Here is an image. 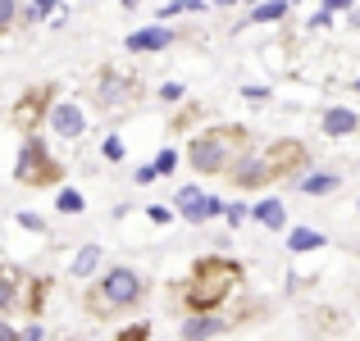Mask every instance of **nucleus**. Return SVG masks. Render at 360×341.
<instances>
[{
  "instance_id": "obj_27",
  "label": "nucleus",
  "mask_w": 360,
  "mask_h": 341,
  "mask_svg": "<svg viewBox=\"0 0 360 341\" xmlns=\"http://www.w3.org/2000/svg\"><path fill=\"white\" fill-rule=\"evenodd\" d=\"M51 5H55V0H32V9H37L41 18H46V9H51Z\"/></svg>"
},
{
  "instance_id": "obj_2",
  "label": "nucleus",
  "mask_w": 360,
  "mask_h": 341,
  "mask_svg": "<svg viewBox=\"0 0 360 341\" xmlns=\"http://www.w3.org/2000/svg\"><path fill=\"white\" fill-rule=\"evenodd\" d=\"M246 146H251L246 128H210V132H201V137L192 141L187 159H192L196 173H210L214 178V173H224V168H229Z\"/></svg>"
},
{
  "instance_id": "obj_18",
  "label": "nucleus",
  "mask_w": 360,
  "mask_h": 341,
  "mask_svg": "<svg viewBox=\"0 0 360 341\" xmlns=\"http://www.w3.org/2000/svg\"><path fill=\"white\" fill-rule=\"evenodd\" d=\"M14 300H18V282L0 269V314H5V309H14Z\"/></svg>"
},
{
  "instance_id": "obj_22",
  "label": "nucleus",
  "mask_w": 360,
  "mask_h": 341,
  "mask_svg": "<svg viewBox=\"0 0 360 341\" xmlns=\"http://www.w3.org/2000/svg\"><path fill=\"white\" fill-rule=\"evenodd\" d=\"M14 14H18V0H0V27L14 23Z\"/></svg>"
},
{
  "instance_id": "obj_25",
  "label": "nucleus",
  "mask_w": 360,
  "mask_h": 341,
  "mask_svg": "<svg viewBox=\"0 0 360 341\" xmlns=\"http://www.w3.org/2000/svg\"><path fill=\"white\" fill-rule=\"evenodd\" d=\"M356 0H324V14H333V9H352Z\"/></svg>"
},
{
  "instance_id": "obj_23",
  "label": "nucleus",
  "mask_w": 360,
  "mask_h": 341,
  "mask_svg": "<svg viewBox=\"0 0 360 341\" xmlns=\"http://www.w3.org/2000/svg\"><path fill=\"white\" fill-rule=\"evenodd\" d=\"M105 159H123V141H119V137L105 141Z\"/></svg>"
},
{
  "instance_id": "obj_20",
  "label": "nucleus",
  "mask_w": 360,
  "mask_h": 341,
  "mask_svg": "<svg viewBox=\"0 0 360 341\" xmlns=\"http://www.w3.org/2000/svg\"><path fill=\"white\" fill-rule=\"evenodd\" d=\"M18 227H27V232H46V219H41V214H18Z\"/></svg>"
},
{
  "instance_id": "obj_28",
  "label": "nucleus",
  "mask_w": 360,
  "mask_h": 341,
  "mask_svg": "<svg viewBox=\"0 0 360 341\" xmlns=\"http://www.w3.org/2000/svg\"><path fill=\"white\" fill-rule=\"evenodd\" d=\"M0 337H14V328H9V323H0Z\"/></svg>"
},
{
  "instance_id": "obj_17",
  "label": "nucleus",
  "mask_w": 360,
  "mask_h": 341,
  "mask_svg": "<svg viewBox=\"0 0 360 341\" xmlns=\"http://www.w3.org/2000/svg\"><path fill=\"white\" fill-rule=\"evenodd\" d=\"M82 205L87 201H82V192H73V187H64V192L55 196V210L60 214H82Z\"/></svg>"
},
{
  "instance_id": "obj_30",
  "label": "nucleus",
  "mask_w": 360,
  "mask_h": 341,
  "mask_svg": "<svg viewBox=\"0 0 360 341\" xmlns=\"http://www.w3.org/2000/svg\"><path fill=\"white\" fill-rule=\"evenodd\" d=\"M356 91H360V78H356Z\"/></svg>"
},
{
  "instance_id": "obj_10",
  "label": "nucleus",
  "mask_w": 360,
  "mask_h": 341,
  "mask_svg": "<svg viewBox=\"0 0 360 341\" xmlns=\"http://www.w3.org/2000/svg\"><path fill=\"white\" fill-rule=\"evenodd\" d=\"M174 41V32H169V27H141V32H132L128 41V51H165V46Z\"/></svg>"
},
{
  "instance_id": "obj_13",
  "label": "nucleus",
  "mask_w": 360,
  "mask_h": 341,
  "mask_svg": "<svg viewBox=\"0 0 360 341\" xmlns=\"http://www.w3.org/2000/svg\"><path fill=\"white\" fill-rule=\"evenodd\" d=\"M319 246H324V232H315V227H292V232H288V250L292 255L319 250Z\"/></svg>"
},
{
  "instance_id": "obj_16",
  "label": "nucleus",
  "mask_w": 360,
  "mask_h": 341,
  "mask_svg": "<svg viewBox=\"0 0 360 341\" xmlns=\"http://www.w3.org/2000/svg\"><path fill=\"white\" fill-rule=\"evenodd\" d=\"M333 187H338L333 173H310L306 182H301V192H306V196H324V192H333Z\"/></svg>"
},
{
  "instance_id": "obj_6",
  "label": "nucleus",
  "mask_w": 360,
  "mask_h": 341,
  "mask_svg": "<svg viewBox=\"0 0 360 341\" xmlns=\"http://www.w3.org/2000/svg\"><path fill=\"white\" fill-rule=\"evenodd\" d=\"M224 173L233 178V187H242V192H255V187H269V164H264V155H238V164H229Z\"/></svg>"
},
{
  "instance_id": "obj_5",
  "label": "nucleus",
  "mask_w": 360,
  "mask_h": 341,
  "mask_svg": "<svg viewBox=\"0 0 360 341\" xmlns=\"http://www.w3.org/2000/svg\"><path fill=\"white\" fill-rule=\"evenodd\" d=\"M174 201H178V214H183L187 223H210V219H219V214H224V205L214 201V196H205L201 187H183Z\"/></svg>"
},
{
  "instance_id": "obj_14",
  "label": "nucleus",
  "mask_w": 360,
  "mask_h": 341,
  "mask_svg": "<svg viewBox=\"0 0 360 341\" xmlns=\"http://www.w3.org/2000/svg\"><path fill=\"white\" fill-rule=\"evenodd\" d=\"M96 264H101V246H82L69 273H73V278H91V273H96Z\"/></svg>"
},
{
  "instance_id": "obj_1",
  "label": "nucleus",
  "mask_w": 360,
  "mask_h": 341,
  "mask_svg": "<svg viewBox=\"0 0 360 341\" xmlns=\"http://www.w3.org/2000/svg\"><path fill=\"white\" fill-rule=\"evenodd\" d=\"M242 282V264L238 260H196L187 282L178 287L187 314H205V309H219L233 296V287Z\"/></svg>"
},
{
  "instance_id": "obj_24",
  "label": "nucleus",
  "mask_w": 360,
  "mask_h": 341,
  "mask_svg": "<svg viewBox=\"0 0 360 341\" xmlns=\"http://www.w3.org/2000/svg\"><path fill=\"white\" fill-rule=\"evenodd\" d=\"M229 223H233V227L246 223V210H242V205H233V210H229Z\"/></svg>"
},
{
  "instance_id": "obj_26",
  "label": "nucleus",
  "mask_w": 360,
  "mask_h": 341,
  "mask_svg": "<svg viewBox=\"0 0 360 341\" xmlns=\"http://www.w3.org/2000/svg\"><path fill=\"white\" fill-rule=\"evenodd\" d=\"M150 223H169V210H165V205H150Z\"/></svg>"
},
{
  "instance_id": "obj_21",
  "label": "nucleus",
  "mask_w": 360,
  "mask_h": 341,
  "mask_svg": "<svg viewBox=\"0 0 360 341\" xmlns=\"http://www.w3.org/2000/svg\"><path fill=\"white\" fill-rule=\"evenodd\" d=\"M160 100H169V105L183 100V82H165V87H160Z\"/></svg>"
},
{
  "instance_id": "obj_9",
  "label": "nucleus",
  "mask_w": 360,
  "mask_h": 341,
  "mask_svg": "<svg viewBox=\"0 0 360 341\" xmlns=\"http://www.w3.org/2000/svg\"><path fill=\"white\" fill-rule=\"evenodd\" d=\"M251 219H255V223H264L269 232H283V223H288V210H283L278 196H264V201L251 210Z\"/></svg>"
},
{
  "instance_id": "obj_8",
  "label": "nucleus",
  "mask_w": 360,
  "mask_h": 341,
  "mask_svg": "<svg viewBox=\"0 0 360 341\" xmlns=\"http://www.w3.org/2000/svg\"><path fill=\"white\" fill-rule=\"evenodd\" d=\"M51 128L60 132V137H82V128H87V119H82V109L73 105V100H64V105H51Z\"/></svg>"
},
{
  "instance_id": "obj_19",
  "label": "nucleus",
  "mask_w": 360,
  "mask_h": 341,
  "mask_svg": "<svg viewBox=\"0 0 360 341\" xmlns=\"http://www.w3.org/2000/svg\"><path fill=\"white\" fill-rule=\"evenodd\" d=\"M174 168H178V150L165 146V150L155 155V173H174Z\"/></svg>"
},
{
  "instance_id": "obj_7",
  "label": "nucleus",
  "mask_w": 360,
  "mask_h": 341,
  "mask_svg": "<svg viewBox=\"0 0 360 341\" xmlns=\"http://www.w3.org/2000/svg\"><path fill=\"white\" fill-rule=\"evenodd\" d=\"M306 146H301V141H274L269 150H264V164H269V178H283V173H297L301 164H306Z\"/></svg>"
},
{
  "instance_id": "obj_4",
  "label": "nucleus",
  "mask_w": 360,
  "mask_h": 341,
  "mask_svg": "<svg viewBox=\"0 0 360 341\" xmlns=\"http://www.w3.org/2000/svg\"><path fill=\"white\" fill-rule=\"evenodd\" d=\"M14 178H18V182H27V187H46V182H55V178H60V164L51 159V150H46L37 137H27L23 150H18Z\"/></svg>"
},
{
  "instance_id": "obj_3",
  "label": "nucleus",
  "mask_w": 360,
  "mask_h": 341,
  "mask_svg": "<svg viewBox=\"0 0 360 341\" xmlns=\"http://www.w3.org/2000/svg\"><path fill=\"white\" fill-rule=\"evenodd\" d=\"M141 296H146V278L137 269H128V264H115V269H105L101 287L91 291V309L96 314H115V309L141 305Z\"/></svg>"
},
{
  "instance_id": "obj_11",
  "label": "nucleus",
  "mask_w": 360,
  "mask_h": 341,
  "mask_svg": "<svg viewBox=\"0 0 360 341\" xmlns=\"http://www.w3.org/2000/svg\"><path fill=\"white\" fill-rule=\"evenodd\" d=\"M356 128H360V114L356 109H328L324 114V132H328V137H352Z\"/></svg>"
},
{
  "instance_id": "obj_15",
  "label": "nucleus",
  "mask_w": 360,
  "mask_h": 341,
  "mask_svg": "<svg viewBox=\"0 0 360 341\" xmlns=\"http://www.w3.org/2000/svg\"><path fill=\"white\" fill-rule=\"evenodd\" d=\"M283 14H288V0H269V5L251 9V23H278Z\"/></svg>"
},
{
  "instance_id": "obj_12",
  "label": "nucleus",
  "mask_w": 360,
  "mask_h": 341,
  "mask_svg": "<svg viewBox=\"0 0 360 341\" xmlns=\"http://www.w3.org/2000/svg\"><path fill=\"white\" fill-rule=\"evenodd\" d=\"M214 333H224V319L214 314V309H205V314H192L183 323V337H214Z\"/></svg>"
},
{
  "instance_id": "obj_29",
  "label": "nucleus",
  "mask_w": 360,
  "mask_h": 341,
  "mask_svg": "<svg viewBox=\"0 0 360 341\" xmlns=\"http://www.w3.org/2000/svg\"><path fill=\"white\" fill-rule=\"evenodd\" d=\"M214 5H238V0H214Z\"/></svg>"
}]
</instances>
